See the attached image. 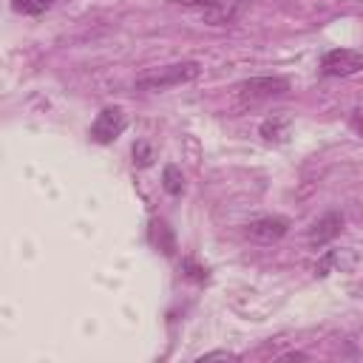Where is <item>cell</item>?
Instances as JSON below:
<instances>
[{"instance_id": "1", "label": "cell", "mask_w": 363, "mask_h": 363, "mask_svg": "<svg viewBox=\"0 0 363 363\" xmlns=\"http://www.w3.org/2000/svg\"><path fill=\"white\" fill-rule=\"evenodd\" d=\"M199 74H201V65L193 62V60H187V62H173V65L156 68V71H150V74H142V77L136 79V91L159 94V91H167V88L193 82Z\"/></svg>"}, {"instance_id": "2", "label": "cell", "mask_w": 363, "mask_h": 363, "mask_svg": "<svg viewBox=\"0 0 363 363\" xmlns=\"http://www.w3.org/2000/svg\"><path fill=\"white\" fill-rule=\"evenodd\" d=\"M320 71L326 77H352L363 71V51L357 48H332L320 60Z\"/></svg>"}, {"instance_id": "3", "label": "cell", "mask_w": 363, "mask_h": 363, "mask_svg": "<svg viewBox=\"0 0 363 363\" xmlns=\"http://www.w3.org/2000/svg\"><path fill=\"white\" fill-rule=\"evenodd\" d=\"M286 91H289V79H284V77H252V79H244L238 85V96L247 102L284 96Z\"/></svg>"}, {"instance_id": "4", "label": "cell", "mask_w": 363, "mask_h": 363, "mask_svg": "<svg viewBox=\"0 0 363 363\" xmlns=\"http://www.w3.org/2000/svg\"><path fill=\"white\" fill-rule=\"evenodd\" d=\"M125 125H128V119H125L122 108H102L96 113V119L91 122V139L96 145H111L125 130Z\"/></svg>"}, {"instance_id": "5", "label": "cell", "mask_w": 363, "mask_h": 363, "mask_svg": "<svg viewBox=\"0 0 363 363\" xmlns=\"http://www.w3.org/2000/svg\"><path fill=\"white\" fill-rule=\"evenodd\" d=\"M289 230V221L281 218V216H264V218H255L247 224V238L250 241H258V244H272L278 238H284Z\"/></svg>"}, {"instance_id": "6", "label": "cell", "mask_w": 363, "mask_h": 363, "mask_svg": "<svg viewBox=\"0 0 363 363\" xmlns=\"http://www.w3.org/2000/svg\"><path fill=\"white\" fill-rule=\"evenodd\" d=\"M357 261H360V252L352 250V247H346V250H326L320 255V261L315 264V275L318 278H326L335 269H352Z\"/></svg>"}, {"instance_id": "7", "label": "cell", "mask_w": 363, "mask_h": 363, "mask_svg": "<svg viewBox=\"0 0 363 363\" xmlns=\"http://www.w3.org/2000/svg\"><path fill=\"white\" fill-rule=\"evenodd\" d=\"M340 230H343V216H340V213H323V216L309 227V241H312L315 247H323V244H329Z\"/></svg>"}, {"instance_id": "8", "label": "cell", "mask_w": 363, "mask_h": 363, "mask_svg": "<svg viewBox=\"0 0 363 363\" xmlns=\"http://www.w3.org/2000/svg\"><path fill=\"white\" fill-rule=\"evenodd\" d=\"M238 11H241V9H238L235 3L221 0V3H216V6H210V9H201L199 14H201V20H204L207 26H227V23H235Z\"/></svg>"}, {"instance_id": "9", "label": "cell", "mask_w": 363, "mask_h": 363, "mask_svg": "<svg viewBox=\"0 0 363 363\" xmlns=\"http://www.w3.org/2000/svg\"><path fill=\"white\" fill-rule=\"evenodd\" d=\"M289 125L292 122L286 116H269V119L261 122V136L267 142H284L289 136Z\"/></svg>"}, {"instance_id": "10", "label": "cell", "mask_w": 363, "mask_h": 363, "mask_svg": "<svg viewBox=\"0 0 363 363\" xmlns=\"http://www.w3.org/2000/svg\"><path fill=\"white\" fill-rule=\"evenodd\" d=\"M54 6V0H11V9L26 17H40Z\"/></svg>"}, {"instance_id": "11", "label": "cell", "mask_w": 363, "mask_h": 363, "mask_svg": "<svg viewBox=\"0 0 363 363\" xmlns=\"http://www.w3.org/2000/svg\"><path fill=\"white\" fill-rule=\"evenodd\" d=\"M162 187H164L170 196H179V193L184 190V176H182V170H179L176 164H167V167L162 170Z\"/></svg>"}, {"instance_id": "12", "label": "cell", "mask_w": 363, "mask_h": 363, "mask_svg": "<svg viewBox=\"0 0 363 363\" xmlns=\"http://www.w3.org/2000/svg\"><path fill=\"white\" fill-rule=\"evenodd\" d=\"M150 235H153V244L162 250V252H173V235H170V230H167V224L164 221H153L150 224Z\"/></svg>"}, {"instance_id": "13", "label": "cell", "mask_w": 363, "mask_h": 363, "mask_svg": "<svg viewBox=\"0 0 363 363\" xmlns=\"http://www.w3.org/2000/svg\"><path fill=\"white\" fill-rule=\"evenodd\" d=\"M133 164H136V167L153 164V147H150L147 142H136V145H133Z\"/></svg>"}, {"instance_id": "14", "label": "cell", "mask_w": 363, "mask_h": 363, "mask_svg": "<svg viewBox=\"0 0 363 363\" xmlns=\"http://www.w3.org/2000/svg\"><path fill=\"white\" fill-rule=\"evenodd\" d=\"M199 360H201V363H204V360H235V354L227 352V349H216V352H204Z\"/></svg>"}, {"instance_id": "15", "label": "cell", "mask_w": 363, "mask_h": 363, "mask_svg": "<svg viewBox=\"0 0 363 363\" xmlns=\"http://www.w3.org/2000/svg\"><path fill=\"white\" fill-rule=\"evenodd\" d=\"M173 3H179V6H190V9H210V6H216V3H221V0H173Z\"/></svg>"}, {"instance_id": "16", "label": "cell", "mask_w": 363, "mask_h": 363, "mask_svg": "<svg viewBox=\"0 0 363 363\" xmlns=\"http://www.w3.org/2000/svg\"><path fill=\"white\" fill-rule=\"evenodd\" d=\"M184 269H187V275H190V278H196V281H204V278H207V269L196 267L193 261H184Z\"/></svg>"}, {"instance_id": "17", "label": "cell", "mask_w": 363, "mask_h": 363, "mask_svg": "<svg viewBox=\"0 0 363 363\" xmlns=\"http://www.w3.org/2000/svg\"><path fill=\"white\" fill-rule=\"evenodd\" d=\"M306 354H301V352H289V354H284V360H303Z\"/></svg>"}, {"instance_id": "18", "label": "cell", "mask_w": 363, "mask_h": 363, "mask_svg": "<svg viewBox=\"0 0 363 363\" xmlns=\"http://www.w3.org/2000/svg\"><path fill=\"white\" fill-rule=\"evenodd\" d=\"M360 295H363V289H360Z\"/></svg>"}]
</instances>
